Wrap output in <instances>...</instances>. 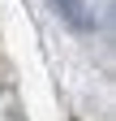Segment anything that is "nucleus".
I'll return each mask as SVG.
<instances>
[{
	"label": "nucleus",
	"mask_w": 116,
	"mask_h": 121,
	"mask_svg": "<svg viewBox=\"0 0 116 121\" xmlns=\"http://www.w3.org/2000/svg\"><path fill=\"white\" fill-rule=\"evenodd\" d=\"M60 9H65V13H69V17H73L77 26L86 22V13H82V4H77V0H60Z\"/></svg>",
	"instance_id": "nucleus-1"
}]
</instances>
